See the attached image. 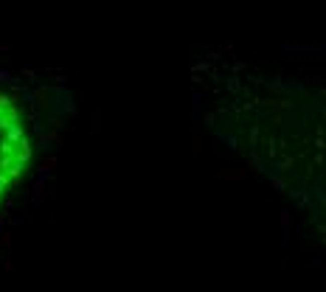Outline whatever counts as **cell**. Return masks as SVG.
Instances as JSON below:
<instances>
[{
  "label": "cell",
  "mask_w": 326,
  "mask_h": 292,
  "mask_svg": "<svg viewBox=\"0 0 326 292\" xmlns=\"http://www.w3.org/2000/svg\"><path fill=\"white\" fill-rule=\"evenodd\" d=\"M31 146L15 101L0 93V200L29 163Z\"/></svg>",
  "instance_id": "cell-1"
}]
</instances>
